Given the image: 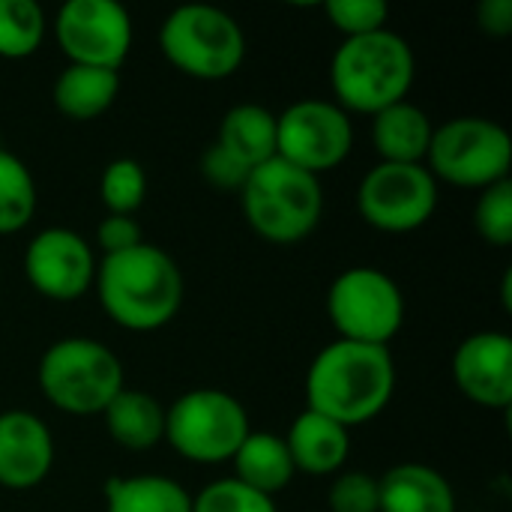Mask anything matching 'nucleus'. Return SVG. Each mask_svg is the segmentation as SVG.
I'll use <instances>...</instances> for the list:
<instances>
[{"label":"nucleus","instance_id":"22","mask_svg":"<svg viewBox=\"0 0 512 512\" xmlns=\"http://www.w3.org/2000/svg\"><path fill=\"white\" fill-rule=\"evenodd\" d=\"M120 93V75L96 66L69 63L54 81V105L69 120H96Z\"/></svg>","mask_w":512,"mask_h":512},{"label":"nucleus","instance_id":"33","mask_svg":"<svg viewBox=\"0 0 512 512\" xmlns=\"http://www.w3.org/2000/svg\"><path fill=\"white\" fill-rule=\"evenodd\" d=\"M477 24L489 36H510L512 33V0H483L477 6Z\"/></svg>","mask_w":512,"mask_h":512},{"label":"nucleus","instance_id":"16","mask_svg":"<svg viewBox=\"0 0 512 512\" xmlns=\"http://www.w3.org/2000/svg\"><path fill=\"white\" fill-rule=\"evenodd\" d=\"M285 447L291 453L294 471H303L312 477H327V474L342 471V465L351 453V435L336 420L306 408L291 423V429L285 435Z\"/></svg>","mask_w":512,"mask_h":512},{"label":"nucleus","instance_id":"26","mask_svg":"<svg viewBox=\"0 0 512 512\" xmlns=\"http://www.w3.org/2000/svg\"><path fill=\"white\" fill-rule=\"evenodd\" d=\"M99 198L114 216H132L147 198V174L135 159H114L99 180Z\"/></svg>","mask_w":512,"mask_h":512},{"label":"nucleus","instance_id":"8","mask_svg":"<svg viewBox=\"0 0 512 512\" xmlns=\"http://www.w3.org/2000/svg\"><path fill=\"white\" fill-rule=\"evenodd\" d=\"M249 432L246 408L225 390H192L165 408V441L195 465L231 462Z\"/></svg>","mask_w":512,"mask_h":512},{"label":"nucleus","instance_id":"2","mask_svg":"<svg viewBox=\"0 0 512 512\" xmlns=\"http://www.w3.org/2000/svg\"><path fill=\"white\" fill-rule=\"evenodd\" d=\"M93 288L105 315L135 333L165 327L183 306V273L177 261L150 243L102 258Z\"/></svg>","mask_w":512,"mask_h":512},{"label":"nucleus","instance_id":"13","mask_svg":"<svg viewBox=\"0 0 512 512\" xmlns=\"http://www.w3.org/2000/svg\"><path fill=\"white\" fill-rule=\"evenodd\" d=\"M24 276L48 300L69 303L96 282V258L87 240L69 228H45L24 249Z\"/></svg>","mask_w":512,"mask_h":512},{"label":"nucleus","instance_id":"25","mask_svg":"<svg viewBox=\"0 0 512 512\" xmlns=\"http://www.w3.org/2000/svg\"><path fill=\"white\" fill-rule=\"evenodd\" d=\"M45 36V12L33 0H0V57L24 60Z\"/></svg>","mask_w":512,"mask_h":512},{"label":"nucleus","instance_id":"29","mask_svg":"<svg viewBox=\"0 0 512 512\" xmlns=\"http://www.w3.org/2000/svg\"><path fill=\"white\" fill-rule=\"evenodd\" d=\"M324 12L330 24L339 33H345V39L387 30V18H390V6L384 0H330Z\"/></svg>","mask_w":512,"mask_h":512},{"label":"nucleus","instance_id":"27","mask_svg":"<svg viewBox=\"0 0 512 512\" xmlns=\"http://www.w3.org/2000/svg\"><path fill=\"white\" fill-rule=\"evenodd\" d=\"M474 225L477 234L498 249H507L512 243V183L501 180L480 192L474 207Z\"/></svg>","mask_w":512,"mask_h":512},{"label":"nucleus","instance_id":"9","mask_svg":"<svg viewBox=\"0 0 512 512\" xmlns=\"http://www.w3.org/2000/svg\"><path fill=\"white\" fill-rule=\"evenodd\" d=\"M327 315L339 339L390 348L405 324V297L393 276L375 267L339 273L327 291Z\"/></svg>","mask_w":512,"mask_h":512},{"label":"nucleus","instance_id":"10","mask_svg":"<svg viewBox=\"0 0 512 512\" xmlns=\"http://www.w3.org/2000/svg\"><path fill=\"white\" fill-rule=\"evenodd\" d=\"M354 147L351 117L327 99H300L276 114V156L321 177L339 168Z\"/></svg>","mask_w":512,"mask_h":512},{"label":"nucleus","instance_id":"19","mask_svg":"<svg viewBox=\"0 0 512 512\" xmlns=\"http://www.w3.org/2000/svg\"><path fill=\"white\" fill-rule=\"evenodd\" d=\"M105 429L123 450H150L165 441V408L141 390L123 387L102 411Z\"/></svg>","mask_w":512,"mask_h":512},{"label":"nucleus","instance_id":"30","mask_svg":"<svg viewBox=\"0 0 512 512\" xmlns=\"http://www.w3.org/2000/svg\"><path fill=\"white\" fill-rule=\"evenodd\" d=\"M327 504L333 512H378V477L363 471L336 474Z\"/></svg>","mask_w":512,"mask_h":512},{"label":"nucleus","instance_id":"5","mask_svg":"<svg viewBox=\"0 0 512 512\" xmlns=\"http://www.w3.org/2000/svg\"><path fill=\"white\" fill-rule=\"evenodd\" d=\"M126 387L123 366L111 348L87 336L54 342L39 360L42 396L69 417H96Z\"/></svg>","mask_w":512,"mask_h":512},{"label":"nucleus","instance_id":"6","mask_svg":"<svg viewBox=\"0 0 512 512\" xmlns=\"http://www.w3.org/2000/svg\"><path fill=\"white\" fill-rule=\"evenodd\" d=\"M159 48L165 60L198 81H222L243 66V27L216 6L189 3L168 12L159 27Z\"/></svg>","mask_w":512,"mask_h":512},{"label":"nucleus","instance_id":"31","mask_svg":"<svg viewBox=\"0 0 512 512\" xmlns=\"http://www.w3.org/2000/svg\"><path fill=\"white\" fill-rule=\"evenodd\" d=\"M201 174H204V180L213 186V189H222V192H237L240 195V189L246 186V180H249V174H252V168H246L240 159H234L228 150H222L216 141L201 153Z\"/></svg>","mask_w":512,"mask_h":512},{"label":"nucleus","instance_id":"23","mask_svg":"<svg viewBox=\"0 0 512 512\" xmlns=\"http://www.w3.org/2000/svg\"><path fill=\"white\" fill-rule=\"evenodd\" d=\"M105 512H192V498L171 477H111L105 483Z\"/></svg>","mask_w":512,"mask_h":512},{"label":"nucleus","instance_id":"14","mask_svg":"<svg viewBox=\"0 0 512 512\" xmlns=\"http://www.w3.org/2000/svg\"><path fill=\"white\" fill-rule=\"evenodd\" d=\"M453 381L474 405L510 408L512 402V339L486 330L468 336L453 354Z\"/></svg>","mask_w":512,"mask_h":512},{"label":"nucleus","instance_id":"4","mask_svg":"<svg viewBox=\"0 0 512 512\" xmlns=\"http://www.w3.org/2000/svg\"><path fill=\"white\" fill-rule=\"evenodd\" d=\"M240 204L249 228L261 240L294 246L318 228L324 213V189L315 174L273 156L270 162L252 168L246 186L240 189Z\"/></svg>","mask_w":512,"mask_h":512},{"label":"nucleus","instance_id":"34","mask_svg":"<svg viewBox=\"0 0 512 512\" xmlns=\"http://www.w3.org/2000/svg\"><path fill=\"white\" fill-rule=\"evenodd\" d=\"M0 150H3V141H0Z\"/></svg>","mask_w":512,"mask_h":512},{"label":"nucleus","instance_id":"18","mask_svg":"<svg viewBox=\"0 0 512 512\" xmlns=\"http://www.w3.org/2000/svg\"><path fill=\"white\" fill-rule=\"evenodd\" d=\"M432 120L414 102H396L372 114V144L381 162L393 165H423L432 144Z\"/></svg>","mask_w":512,"mask_h":512},{"label":"nucleus","instance_id":"1","mask_svg":"<svg viewBox=\"0 0 512 512\" xmlns=\"http://www.w3.org/2000/svg\"><path fill=\"white\" fill-rule=\"evenodd\" d=\"M396 393V363L390 348L336 339L309 366L306 408L339 426L375 420Z\"/></svg>","mask_w":512,"mask_h":512},{"label":"nucleus","instance_id":"28","mask_svg":"<svg viewBox=\"0 0 512 512\" xmlns=\"http://www.w3.org/2000/svg\"><path fill=\"white\" fill-rule=\"evenodd\" d=\"M192 512H276L273 498L243 486L240 480H216L192 498Z\"/></svg>","mask_w":512,"mask_h":512},{"label":"nucleus","instance_id":"24","mask_svg":"<svg viewBox=\"0 0 512 512\" xmlns=\"http://www.w3.org/2000/svg\"><path fill=\"white\" fill-rule=\"evenodd\" d=\"M36 213V183L30 168L0 150V234H15L30 225Z\"/></svg>","mask_w":512,"mask_h":512},{"label":"nucleus","instance_id":"17","mask_svg":"<svg viewBox=\"0 0 512 512\" xmlns=\"http://www.w3.org/2000/svg\"><path fill=\"white\" fill-rule=\"evenodd\" d=\"M378 512H456V492L441 471L405 462L378 477Z\"/></svg>","mask_w":512,"mask_h":512},{"label":"nucleus","instance_id":"12","mask_svg":"<svg viewBox=\"0 0 512 512\" xmlns=\"http://www.w3.org/2000/svg\"><path fill=\"white\" fill-rule=\"evenodd\" d=\"M57 45L75 66L117 72L132 48V18L117 0H69L57 12Z\"/></svg>","mask_w":512,"mask_h":512},{"label":"nucleus","instance_id":"15","mask_svg":"<svg viewBox=\"0 0 512 512\" xmlns=\"http://www.w3.org/2000/svg\"><path fill=\"white\" fill-rule=\"evenodd\" d=\"M54 465V438L30 411L0 414V486L9 492L36 489Z\"/></svg>","mask_w":512,"mask_h":512},{"label":"nucleus","instance_id":"32","mask_svg":"<svg viewBox=\"0 0 512 512\" xmlns=\"http://www.w3.org/2000/svg\"><path fill=\"white\" fill-rule=\"evenodd\" d=\"M96 243H99V249L108 258V255H120V252H129V249L141 246L144 234H141V225L135 222V216H114V213H108L96 225Z\"/></svg>","mask_w":512,"mask_h":512},{"label":"nucleus","instance_id":"11","mask_svg":"<svg viewBox=\"0 0 512 512\" xmlns=\"http://www.w3.org/2000/svg\"><path fill=\"white\" fill-rule=\"evenodd\" d=\"M357 210L366 225L387 234L423 228L438 210V180L426 165L378 162L360 180Z\"/></svg>","mask_w":512,"mask_h":512},{"label":"nucleus","instance_id":"20","mask_svg":"<svg viewBox=\"0 0 512 512\" xmlns=\"http://www.w3.org/2000/svg\"><path fill=\"white\" fill-rule=\"evenodd\" d=\"M234 480L273 498L294 480V462L285 447V438L270 432H249L234 453Z\"/></svg>","mask_w":512,"mask_h":512},{"label":"nucleus","instance_id":"21","mask_svg":"<svg viewBox=\"0 0 512 512\" xmlns=\"http://www.w3.org/2000/svg\"><path fill=\"white\" fill-rule=\"evenodd\" d=\"M216 144L246 168H258L276 156V114L252 102L234 105L219 123Z\"/></svg>","mask_w":512,"mask_h":512},{"label":"nucleus","instance_id":"7","mask_svg":"<svg viewBox=\"0 0 512 512\" xmlns=\"http://www.w3.org/2000/svg\"><path fill=\"white\" fill-rule=\"evenodd\" d=\"M423 165L435 180L483 192L510 180V132L489 117H453L432 132Z\"/></svg>","mask_w":512,"mask_h":512},{"label":"nucleus","instance_id":"3","mask_svg":"<svg viewBox=\"0 0 512 512\" xmlns=\"http://www.w3.org/2000/svg\"><path fill=\"white\" fill-rule=\"evenodd\" d=\"M414 75V51L393 30L345 39L330 60V87L345 114L354 111L372 117L396 102H405Z\"/></svg>","mask_w":512,"mask_h":512}]
</instances>
